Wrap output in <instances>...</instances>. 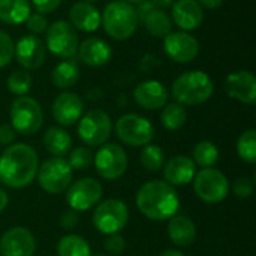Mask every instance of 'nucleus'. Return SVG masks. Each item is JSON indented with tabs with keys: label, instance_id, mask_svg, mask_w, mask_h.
<instances>
[{
	"label": "nucleus",
	"instance_id": "nucleus-9",
	"mask_svg": "<svg viewBox=\"0 0 256 256\" xmlns=\"http://www.w3.org/2000/svg\"><path fill=\"white\" fill-rule=\"evenodd\" d=\"M196 196L208 204L222 202L230 194V182L226 176L216 168H202L192 180Z\"/></svg>",
	"mask_w": 256,
	"mask_h": 256
},
{
	"label": "nucleus",
	"instance_id": "nucleus-33",
	"mask_svg": "<svg viewBox=\"0 0 256 256\" xmlns=\"http://www.w3.org/2000/svg\"><path fill=\"white\" fill-rule=\"evenodd\" d=\"M140 160H141V165L144 166V170H147L150 172H158L165 164V154L159 146L147 144L141 150Z\"/></svg>",
	"mask_w": 256,
	"mask_h": 256
},
{
	"label": "nucleus",
	"instance_id": "nucleus-10",
	"mask_svg": "<svg viewBox=\"0 0 256 256\" xmlns=\"http://www.w3.org/2000/svg\"><path fill=\"white\" fill-rule=\"evenodd\" d=\"M117 138L130 147H144L154 138L152 122L138 114H124L116 122Z\"/></svg>",
	"mask_w": 256,
	"mask_h": 256
},
{
	"label": "nucleus",
	"instance_id": "nucleus-13",
	"mask_svg": "<svg viewBox=\"0 0 256 256\" xmlns=\"http://www.w3.org/2000/svg\"><path fill=\"white\" fill-rule=\"evenodd\" d=\"M104 195L102 184L93 177H82L68 188L66 202L74 212H86L96 207Z\"/></svg>",
	"mask_w": 256,
	"mask_h": 256
},
{
	"label": "nucleus",
	"instance_id": "nucleus-29",
	"mask_svg": "<svg viewBox=\"0 0 256 256\" xmlns=\"http://www.w3.org/2000/svg\"><path fill=\"white\" fill-rule=\"evenodd\" d=\"M57 256H92V249L82 237L68 234L57 243Z\"/></svg>",
	"mask_w": 256,
	"mask_h": 256
},
{
	"label": "nucleus",
	"instance_id": "nucleus-32",
	"mask_svg": "<svg viewBox=\"0 0 256 256\" xmlns=\"http://www.w3.org/2000/svg\"><path fill=\"white\" fill-rule=\"evenodd\" d=\"M219 159V150L212 141H201L195 146L192 160L202 168H212Z\"/></svg>",
	"mask_w": 256,
	"mask_h": 256
},
{
	"label": "nucleus",
	"instance_id": "nucleus-23",
	"mask_svg": "<svg viewBox=\"0 0 256 256\" xmlns=\"http://www.w3.org/2000/svg\"><path fill=\"white\" fill-rule=\"evenodd\" d=\"M195 174H196V165L192 160V158L182 156V154L171 158L164 166L165 182L172 188L186 186L192 183Z\"/></svg>",
	"mask_w": 256,
	"mask_h": 256
},
{
	"label": "nucleus",
	"instance_id": "nucleus-27",
	"mask_svg": "<svg viewBox=\"0 0 256 256\" xmlns=\"http://www.w3.org/2000/svg\"><path fill=\"white\" fill-rule=\"evenodd\" d=\"M30 12V0H0V21L4 24H22Z\"/></svg>",
	"mask_w": 256,
	"mask_h": 256
},
{
	"label": "nucleus",
	"instance_id": "nucleus-12",
	"mask_svg": "<svg viewBox=\"0 0 256 256\" xmlns=\"http://www.w3.org/2000/svg\"><path fill=\"white\" fill-rule=\"evenodd\" d=\"M96 172L105 180H117L128 170V154L117 142H105L93 158Z\"/></svg>",
	"mask_w": 256,
	"mask_h": 256
},
{
	"label": "nucleus",
	"instance_id": "nucleus-49",
	"mask_svg": "<svg viewBox=\"0 0 256 256\" xmlns=\"http://www.w3.org/2000/svg\"><path fill=\"white\" fill-rule=\"evenodd\" d=\"M92 256H106V255H104V254H96V255H92Z\"/></svg>",
	"mask_w": 256,
	"mask_h": 256
},
{
	"label": "nucleus",
	"instance_id": "nucleus-40",
	"mask_svg": "<svg viewBox=\"0 0 256 256\" xmlns=\"http://www.w3.org/2000/svg\"><path fill=\"white\" fill-rule=\"evenodd\" d=\"M60 226L64 231H74L80 225V216L78 212L74 210H66L60 214Z\"/></svg>",
	"mask_w": 256,
	"mask_h": 256
},
{
	"label": "nucleus",
	"instance_id": "nucleus-1",
	"mask_svg": "<svg viewBox=\"0 0 256 256\" xmlns=\"http://www.w3.org/2000/svg\"><path fill=\"white\" fill-rule=\"evenodd\" d=\"M36 150L24 142L10 144L0 156V183L10 189L27 188L38 174Z\"/></svg>",
	"mask_w": 256,
	"mask_h": 256
},
{
	"label": "nucleus",
	"instance_id": "nucleus-21",
	"mask_svg": "<svg viewBox=\"0 0 256 256\" xmlns=\"http://www.w3.org/2000/svg\"><path fill=\"white\" fill-rule=\"evenodd\" d=\"M76 56L84 64L90 68H100L110 63V60L112 58V50L106 40L93 36L84 39L80 44Z\"/></svg>",
	"mask_w": 256,
	"mask_h": 256
},
{
	"label": "nucleus",
	"instance_id": "nucleus-22",
	"mask_svg": "<svg viewBox=\"0 0 256 256\" xmlns=\"http://www.w3.org/2000/svg\"><path fill=\"white\" fill-rule=\"evenodd\" d=\"M69 21L75 30L93 33L100 27V12L88 2H75L69 9Z\"/></svg>",
	"mask_w": 256,
	"mask_h": 256
},
{
	"label": "nucleus",
	"instance_id": "nucleus-3",
	"mask_svg": "<svg viewBox=\"0 0 256 256\" xmlns=\"http://www.w3.org/2000/svg\"><path fill=\"white\" fill-rule=\"evenodd\" d=\"M100 24L110 38L126 40L135 34L140 24L136 8L124 0H112L104 8Z\"/></svg>",
	"mask_w": 256,
	"mask_h": 256
},
{
	"label": "nucleus",
	"instance_id": "nucleus-35",
	"mask_svg": "<svg viewBox=\"0 0 256 256\" xmlns=\"http://www.w3.org/2000/svg\"><path fill=\"white\" fill-rule=\"evenodd\" d=\"M72 170H87L93 164V153L88 147H76L70 152V156L68 159Z\"/></svg>",
	"mask_w": 256,
	"mask_h": 256
},
{
	"label": "nucleus",
	"instance_id": "nucleus-6",
	"mask_svg": "<svg viewBox=\"0 0 256 256\" xmlns=\"http://www.w3.org/2000/svg\"><path fill=\"white\" fill-rule=\"evenodd\" d=\"M45 48L62 60L75 58L80 46V38L70 22L57 20L45 32Z\"/></svg>",
	"mask_w": 256,
	"mask_h": 256
},
{
	"label": "nucleus",
	"instance_id": "nucleus-18",
	"mask_svg": "<svg viewBox=\"0 0 256 256\" xmlns=\"http://www.w3.org/2000/svg\"><path fill=\"white\" fill-rule=\"evenodd\" d=\"M225 92L231 99L246 105L256 102V78L250 70H237L230 74L224 82Z\"/></svg>",
	"mask_w": 256,
	"mask_h": 256
},
{
	"label": "nucleus",
	"instance_id": "nucleus-5",
	"mask_svg": "<svg viewBox=\"0 0 256 256\" xmlns=\"http://www.w3.org/2000/svg\"><path fill=\"white\" fill-rule=\"evenodd\" d=\"M9 118L15 132L21 135H34L44 124V111L36 99L20 96L10 105Z\"/></svg>",
	"mask_w": 256,
	"mask_h": 256
},
{
	"label": "nucleus",
	"instance_id": "nucleus-42",
	"mask_svg": "<svg viewBox=\"0 0 256 256\" xmlns=\"http://www.w3.org/2000/svg\"><path fill=\"white\" fill-rule=\"evenodd\" d=\"M16 132L10 124H0V146H10L15 141Z\"/></svg>",
	"mask_w": 256,
	"mask_h": 256
},
{
	"label": "nucleus",
	"instance_id": "nucleus-4",
	"mask_svg": "<svg viewBox=\"0 0 256 256\" xmlns=\"http://www.w3.org/2000/svg\"><path fill=\"white\" fill-rule=\"evenodd\" d=\"M214 93L213 80L204 70H189L178 75L171 87L176 102L188 106L206 104Z\"/></svg>",
	"mask_w": 256,
	"mask_h": 256
},
{
	"label": "nucleus",
	"instance_id": "nucleus-20",
	"mask_svg": "<svg viewBox=\"0 0 256 256\" xmlns=\"http://www.w3.org/2000/svg\"><path fill=\"white\" fill-rule=\"evenodd\" d=\"M172 24L183 32H192L198 28L204 20V9L196 0H174L171 6Z\"/></svg>",
	"mask_w": 256,
	"mask_h": 256
},
{
	"label": "nucleus",
	"instance_id": "nucleus-17",
	"mask_svg": "<svg viewBox=\"0 0 256 256\" xmlns=\"http://www.w3.org/2000/svg\"><path fill=\"white\" fill-rule=\"evenodd\" d=\"M82 112H84L82 99L72 92L60 93L51 105V114L62 128L75 124L82 117Z\"/></svg>",
	"mask_w": 256,
	"mask_h": 256
},
{
	"label": "nucleus",
	"instance_id": "nucleus-2",
	"mask_svg": "<svg viewBox=\"0 0 256 256\" xmlns=\"http://www.w3.org/2000/svg\"><path fill=\"white\" fill-rule=\"evenodd\" d=\"M136 207L142 216L150 220H170L180 207L176 188L165 180H152L144 183L136 194Z\"/></svg>",
	"mask_w": 256,
	"mask_h": 256
},
{
	"label": "nucleus",
	"instance_id": "nucleus-41",
	"mask_svg": "<svg viewBox=\"0 0 256 256\" xmlns=\"http://www.w3.org/2000/svg\"><path fill=\"white\" fill-rule=\"evenodd\" d=\"M30 4L36 9V12L45 15L57 10L62 4V0H30Z\"/></svg>",
	"mask_w": 256,
	"mask_h": 256
},
{
	"label": "nucleus",
	"instance_id": "nucleus-11",
	"mask_svg": "<svg viewBox=\"0 0 256 256\" xmlns=\"http://www.w3.org/2000/svg\"><path fill=\"white\" fill-rule=\"evenodd\" d=\"M112 132L110 116L102 110H92L78 120V136L88 147H100Z\"/></svg>",
	"mask_w": 256,
	"mask_h": 256
},
{
	"label": "nucleus",
	"instance_id": "nucleus-26",
	"mask_svg": "<svg viewBox=\"0 0 256 256\" xmlns=\"http://www.w3.org/2000/svg\"><path fill=\"white\" fill-rule=\"evenodd\" d=\"M80 75H81L80 64L75 58L62 60L60 63L54 66L51 72V82L54 87L60 90H66V88L74 87L78 82Z\"/></svg>",
	"mask_w": 256,
	"mask_h": 256
},
{
	"label": "nucleus",
	"instance_id": "nucleus-48",
	"mask_svg": "<svg viewBox=\"0 0 256 256\" xmlns=\"http://www.w3.org/2000/svg\"><path fill=\"white\" fill-rule=\"evenodd\" d=\"M84 2H88V3H93V2H98V0H84Z\"/></svg>",
	"mask_w": 256,
	"mask_h": 256
},
{
	"label": "nucleus",
	"instance_id": "nucleus-46",
	"mask_svg": "<svg viewBox=\"0 0 256 256\" xmlns=\"http://www.w3.org/2000/svg\"><path fill=\"white\" fill-rule=\"evenodd\" d=\"M159 256H184L180 250H177V249H168V250H165V252H162Z\"/></svg>",
	"mask_w": 256,
	"mask_h": 256
},
{
	"label": "nucleus",
	"instance_id": "nucleus-14",
	"mask_svg": "<svg viewBox=\"0 0 256 256\" xmlns=\"http://www.w3.org/2000/svg\"><path fill=\"white\" fill-rule=\"evenodd\" d=\"M164 50L172 62L186 64L198 57L200 40L189 32H171L164 38Z\"/></svg>",
	"mask_w": 256,
	"mask_h": 256
},
{
	"label": "nucleus",
	"instance_id": "nucleus-15",
	"mask_svg": "<svg viewBox=\"0 0 256 256\" xmlns=\"http://www.w3.org/2000/svg\"><path fill=\"white\" fill-rule=\"evenodd\" d=\"M46 48L44 40L34 34L21 36L14 50V58L24 70H36L45 63Z\"/></svg>",
	"mask_w": 256,
	"mask_h": 256
},
{
	"label": "nucleus",
	"instance_id": "nucleus-38",
	"mask_svg": "<svg viewBox=\"0 0 256 256\" xmlns=\"http://www.w3.org/2000/svg\"><path fill=\"white\" fill-rule=\"evenodd\" d=\"M254 189H255V182L252 178H249V177H240L232 184L234 195L238 200H248V198H250L252 194H254Z\"/></svg>",
	"mask_w": 256,
	"mask_h": 256
},
{
	"label": "nucleus",
	"instance_id": "nucleus-31",
	"mask_svg": "<svg viewBox=\"0 0 256 256\" xmlns=\"http://www.w3.org/2000/svg\"><path fill=\"white\" fill-rule=\"evenodd\" d=\"M32 86H33V78L32 75L28 74V70H24V69H16V70H12L6 80V87L8 90L15 94L16 98L20 96H27V93L32 90Z\"/></svg>",
	"mask_w": 256,
	"mask_h": 256
},
{
	"label": "nucleus",
	"instance_id": "nucleus-19",
	"mask_svg": "<svg viewBox=\"0 0 256 256\" xmlns=\"http://www.w3.org/2000/svg\"><path fill=\"white\" fill-rule=\"evenodd\" d=\"M170 93L166 87L158 80L141 81L134 90V99L138 106L148 111H156L168 104Z\"/></svg>",
	"mask_w": 256,
	"mask_h": 256
},
{
	"label": "nucleus",
	"instance_id": "nucleus-16",
	"mask_svg": "<svg viewBox=\"0 0 256 256\" xmlns=\"http://www.w3.org/2000/svg\"><path fill=\"white\" fill-rule=\"evenodd\" d=\"M36 240L24 226H14L0 237V256H33Z\"/></svg>",
	"mask_w": 256,
	"mask_h": 256
},
{
	"label": "nucleus",
	"instance_id": "nucleus-45",
	"mask_svg": "<svg viewBox=\"0 0 256 256\" xmlns=\"http://www.w3.org/2000/svg\"><path fill=\"white\" fill-rule=\"evenodd\" d=\"M8 202H9L8 194L4 192V189H2V188H0V213L8 207Z\"/></svg>",
	"mask_w": 256,
	"mask_h": 256
},
{
	"label": "nucleus",
	"instance_id": "nucleus-47",
	"mask_svg": "<svg viewBox=\"0 0 256 256\" xmlns=\"http://www.w3.org/2000/svg\"><path fill=\"white\" fill-rule=\"evenodd\" d=\"M124 2H128V3H130V4H140V3H142V2H146V0H124Z\"/></svg>",
	"mask_w": 256,
	"mask_h": 256
},
{
	"label": "nucleus",
	"instance_id": "nucleus-44",
	"mask_svg": "<svg viewBox=\"0 0 256 256\" xmlns=\"http://www.w3.org/2000/svg\"><path fill=\"white\" fill-rule=\"evenodd\" d=\"M152 3H153V6L154 8H158V9H168V8H171L172 6V3H174V0H150Z\"/></svg>",
	"mask_w": 256,
	"mask_h": 256
},
{
	"label": "nucleus",
	"instance_id": "nucleus-25",
	"mask_svg": "<svg viewBox=\"0 0 256 256\" xmlns=\"http://www.w3.org/2000/svg\"><path fill=\"white\" fill-rule=\"evenodd\" d=\"M45 150L54 158H63L72 148V138L62 126H52L45 130L42 138Z\"/></svg>",
	"mask_w": 256,
	"mask_h": 256
},
{
	"label": "nucleus",
	"instance_id": "nucleus-34",
	"mask_svg": "<svg viewBox=\"0 0 256 256\" xmlns=\"http://www.w3.org/2000/svg\"><path fill=\"white\" fill-rule=\"evenodd\" d=\"M237 153L242 160L246 164H255L256 162V130L249 129L244 130L238 141H237Z\"/></svg>",
	"mask_w": 256,
	"mask_h": 256
},
{
	"label": "nucleus",
	"instance_id": "nucleus-24",
	"mask_svg": "<svg viewBox=\"0 0 256 256\" xmlns=\"http://www.w3.org/2000/svg\"><path fill=\"white\" fill-rule=\"evenodd\" d=\"M168 237L178 248H189L196 238V226L194 220L184 214L172 216L168 222Z\"/></svg>",
	"mask_w": 256,
	"mask_h": 256
},
{
	"label": "nucleus",
	"instance_id": "nucleus-7",
	"mask_svg": "<svg viewBox=\"0 0 256 256\" xmlns=\"http://www.w3.org/2000/svg\"><path fill=\"white\" fill-rule=\"evenodd\" d=\"M39 186L51 195H58L68 190L74 180V170L64 158H50L38 168Z\"/></svg>",
	"mask_w": 256,
	"mask_h": 256
},
{
	"label": "nucleus",
	"instance_id": "nucleus-8",
	"mask_svg": "<svg viewBox=\"0 0 256 256\" xmlns=\"http://www.w3.org/2000/svg\"><path fill=\"white\" fill-rule=\"evenodd\" d=\"M92 220L100 234H118L129 220V208L120 200H105L96 206Z\"/></svg>",
	"mask_w": 256,
	"mask_h": 256
},
{
	"label": "nucleus",
	"instance_id": "nucleus-30",
	"mask_svg": "<svg viewBox=\"0 0 256 256\" xmlns=\"http://www.w3.org/2000/svg\"><path fill=\"white\" fill-rule=\"evenodd\" d=\"M188 120V111L184 105L178 102H170L162 108L160 112V122L165 129L168 130H178L186 124Z\"/></svg>",
	"mask_w": 256,
	"mask_h": 256
},
{
	"label": "nucleus",
	"instance_id": "nucleus-37",
	"mask_svg": "<svg viewBox=\"0 0 256 256\" xmlns=\"http://www.w3.org/2000/svg\"><path fill=\"white\" fill-rule=\"evenodd\" d=\"M24 24H26V28L30 32V34H34V36L45 33L50 26L46 16L39 12H30V15L24 21Z\"/></svg>",
	"mask_w": 256,
	"mask_h": 256
},
{
	"label": "nucleus",
	"instance_id": "nucleus-43",
	"mask_svg": "<svg viewBox=\"0 0 256 256\" xmlns=\"http://www.w3.org/2000/svg\"><path fill=\"white\" fill-rule=\"evenodd\" d=\"M202 8H207V9H216L219 6H222L224 0H196Z\"/></svg>",
	"mask_w": 256,
	"mask_h": 256
},
{
	"label": "nucleus",
	"instance_id": "nucleus-28",
	"mask_svg": "<svg viewBox=\"0 0 256 256\" xmlns=\"http://www.w3.org/2000/svg\"><path fill=\"white\" fill-rule=\"evenodd\" d=\"M140 21H142L146 30L153 38H165L168 33L172 32V20L164 9L153 8Z\"/></svg>",
	"mask_w": 256,
	"mask_h": 256
},
{
	"label": "nucleus",
	"instance_id": "nucleus-39",
	"mask_svg": "<svg viewBox=\"0 0 256 256\" xmlns=\"http://www.w3.org/2000/svg\"><path fill=\"white\" fill-rule=\"evenodd\" d=\"M104 248L110 255L118 256L123 254V250L126 248V242L120 234H111V236H106Z\"/></svg>",
	"mask_w": 256,
	"mask_h": 256
},
{
	"label": "nucleus",
	"instance_id": "nucleus-36",
	"mask_svg": "<svg viewBox=\"0 0 256 256\" xmlns=\"http://www.w3.org/2000/svg\"><path fill=\"white\" fill-rule=\"evenodd\" d=\"M14 50H15L14 39L4 30H0V68H4L12 62Z\"/></svg>",
	"mask_w": 256,
	"mask_h": 256
}]
</instances>
